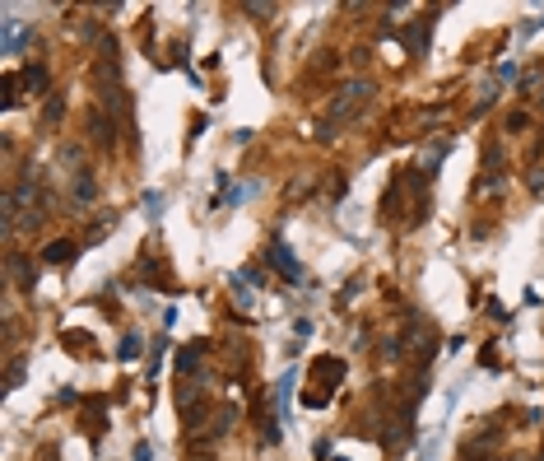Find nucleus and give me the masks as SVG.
Masks as SVG:
<instances>
[{
    "instance_id": "1",
    "label": "nucleus",
    "mask_w": 544,
    "mask_h": 461,
    "mask_svg": "<svg viewBox=\"0 0 544 461\" xmlns=\"http://www.w3.org/2000/svg\"><path fill=\"white\" fill-rule=\"evenodd\" d=\"M367 93H372V84H363V79H354V84H345V93L335 98L331 117H326V122H321V131H317V135H321V140H335V135H340V131H335V126H340V122H349V117H354L358 107H363V103H367Z\"/></svg>"
},
{
    "instance_id": "2",
    "label": "nucleus",
    "mask_w": 544,
    "mask_h": 461,
    "mask_svg": "<svg viewBox=\"0 0 544 461\" xmlns=\"http://www.w3.org/2000/svg\"><path fill=\"white\" fill-rule=\"evenodd\" d=\"M433 345H437L433 331H428L419 317H414V322H410V336H405V349H419V359H428V354H433Z\"/></svg>"
},
{
    "instance_id": "3",
    "label": "nucleus",
    "mask_w": 544,
    "mask_h": 461,
    "mask_svg": "<svg viewBox=\"0 0 544 461\" xmlns=\"http://www.w3.org/2000/svg\"><path fill=\"white\" fill-rule=\"evenodd\" d=\"M270 266H275L284 280H298V275H302V266L293 261V252L284 247V243H275V247H270Z\"/></svg>"
},
{
    "instance_id": "4",
    "label": "nucleus",
    "mask_w": 544,
    "mask_h": 461,
    "mask_svg": "<svg viewBox=\"0 0 544 461\" xmlns=\"http://www.w3.org/2000/svg\"><path fill=\"white\" fill-rule=\"evenodd\" d=\"M89 135L98 140V145H112V140H117V122L102 117V112H89Z\"/></svg>"
},
{
    "instance_id": "5",
    "label": "nucleus",
    "mask_w": 544,
    "mask_h": 461,
    "mask_svg": "<svg viewBox=\"0 0 544 461\" xmlns=\"http://www.w3.org/2000/svg\"><path fill=\"white\" fill-rule=\"evenodd\" d=\"M23 42H33V33H23L19 19H5V57H19Z\"/></svg>"
},
{
    "instance_id": "6",
    "label": "nucleus",
    "mask_w": 544,
    "mask_h": 461,
    "mask_svg": "<svg viewBox=\"0 0 544 461\" xmlns=\"http://www.w3.org/2000/svg\"><path fill=\"white\" fill-rule=\"evenodd\" d=\"M312 373H317V383H340V378H345V359H317V368H312Z\"/></svg>"
},
{
    "instance_id": "7",
    "label": "nucleus",
    "mask_w": 544,
    "mask_h": 461,
    "mask_svg": "<svg viewBox=\"0 0 544 461\" xmlns=\"http://www.w3.org/2000/svg\"><path fill=\"white\" fill-rule=\"evenodd\" d=\"M42 257L52 261V266H66V261H75V243H70V238H56V243L42 252Z\"/></svg>"
},
{
    "instance_id": "8",
    "label": "nucleus",
    "mask_w": 544,
    "mask_h": 461,
    "mask_svg": "<svg viewBox=\"0 0 544 461\" xmlns=\"http://www.w3.org/2000/svg\"><path fill=\"white\" fill-rule=\"evenodd\" d=\"M428 23H433V19H419L414 28H405V33H400V42L414 47V52H423V47H428Z\"/></svg>"
},
{
    "instance_id": "9",
    "label": "nucleus",
    "mask_w": 544,
    "mask_h": 461,
    "mask_svg": "<svg viewBox=\"0 0 544 461\" xmlns=\"http://www.w3.org/2000/svg\"><path fill=\"white\" fill-rule=\"evenodd\" d=\"M5 270H10V280L19 284V289H28V284H33V270H28V261H23L19 252H10V266H5Z\"/></svg>"
},
{
    "instance_id": "10",
    "label": "nucleus",
    "mask_w": 544,
    "mask_h": 461,
    "mask_svg": "<svg viewBox=\"0 0 544 461\" xmlns=\"http://www.w3.org/2000/svg\"><path fill=\"white\" fill-rule=\"evenodd\" d=\"M200 349H205L200 340H196V345H182V349H177V373H196V368H200Z\"/></svg>"
},
{
    "instance_id": "11",
    "label": "nucleus",
    "mask_w": 544,
    "mask_h": 461,
    "mask_svg": "<svg viewBox=\"0 0 544 461\" xmlns=\"http://www.w3.org/2000/svg\"><path fill=\"white\" fill-rule=\"evenodd\" d=\"M93 196H98L93 173H79V177H75V205H93Z\"/></svg>"
},
{
    "instance_id": "12",
    "label": "nucleus",
    "mask_w": 544,
    "mask_h": 461,
    "mask_svg": "<svg viewBox=\"0 0 544 461\" xmlns=\"http://www.w3.org/2000/svg\"><path fill=\"white\" fill-rule=\"evenodd\" d=\"M23 84H28L33 93H47V70L42 66H28V70H23Z\"/></svg>"
},
{
    "instance_id": "13",
    "label": "nucleus",
    "mask_w": 544,
    "mask_h": 461,
    "mask_svg": "<svg viewBox=\"0 0 544 461\" xmlns=\"http://www.w3.org/2000/svg\"><path fill=\"white\" fill-rule=\"evenodd\" d=\"M145 214H149V224L163 219V196H158V192H145Z\"/></svg>"
},
{
    "instance_id": "14",
    "label": "nucleus",
    "mask_w": 544,
    "mask_h": 461,
    "mask_svg": "<svg viewBox=\"0 0 544 461\" xmlns=\"http://www.w3.org/2000/svg\"><path fill=\"white\" fill-rule=\"evenodd\" d=\"M61 112H66V103H61V98L52 93V98H47V112H42V122H47V126H56V122H61Z\"/></svg>"
},
{
    "instance_id": "15",
    "label": "nucleus",
    "mask_w": 544,
    "mask_h": 461,
    "mask_svg": "<svg viewBox=\"0 0 544 461\" xmlns=\"http://www.w3.org/2000/svg\"><path fill=\"white\" fill-rule=\"evenodd\" d=\"M23 373H28V363H23V359H14V363H10V373H5V383H10V387H19V383H23Z\"/></svg>"
},
{
    "instance_id": "16",
    "label": "nucleus",
    "mask_w": 544,
    "mask_h": 461,
    "mask_svg": "<svg viewBox=\"0 0 544 461\" xmlns=\"http://www.w3.org/2000/svg\"><path fill=\"white\" fill-rule=\"evenodd\" d=\"M526 122H531L526 112H512V117H507V131H526Z\"/></svg>"
},
{
    "instance_id": "17",
    "label": "nucleus",
    "mask_w": 544,
    "mask_h": 461,
    "mask_svg": "<svg viewBox=\"0 0 544 461\" xmlns=\"http://www.w3.org/2000/svg\"><path fill=\"white\" fill-rule=\"evenodd\" d=\"M135 349H140V340L126 336V340H122V359H135Z\"/></svg>"
},
{
    "instance_id": "18",
    "label": "nucleus",
    "mask_w": 544,
    "mask_h": 461,
    "mask_svg": "<svg viewBox=\"0 0 544 461\" xmlns=\"http://www.w3.org/2000/svg\"><path fill=\"white\" fill-rule=\"evenodd\" d=\"M531 192H535V196H544V168H535V173H531Z\"/></svg>"
},
{
    "instance_id": "19",
    "label": "nucleus",
    "mask_w": 544,
    "mask_h": 461,
    "mask_svg": "<svg viewBox=\"0 0 544 461\" xmlns=\"http://www.w3.org/2000/svg\"><path fill=\"white\" fill-rule=\"evenodd\" d=\"M135 461H154V448H149V443H135Z\"/></svg>"
},
{
    "instance_id": "20",
    "label": "nucleus",
    "mask_w": 544,
    "mask_h": 461,
    "mask_svg": "<svg viewBox=\"0 0 544 461\" xmlns=\"http://www.w3.org/2000/svg\"><path fill=\"white\" fill-rule=\"evenodd\" d=\"M540 84H544V75H526V79H521V89H526V93H535Z\"/></svg>"
}]
</instances>
